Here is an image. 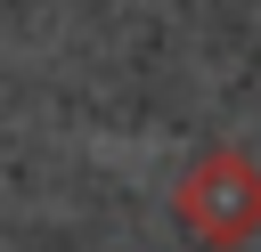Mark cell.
I'll list each match as a JSON object with an SVG mask.
<instances>
[{
    "instance_id": "cell-1",
    "label": "cell",
    "mask_w": 261,
    "mask_h": 252,
    "mask_svg": "<svg viewBox=\"0 0 261 252\" xmlns=\"http://www.w3.org/2000/svg\"><path fill=\"white\" fill-rule=\"evenodd\" d=\"M171 211L179 228L204 244V252H245L261 236V163L245 146H204L179 187H171Z\"/></svg>"
}]
</instances>
